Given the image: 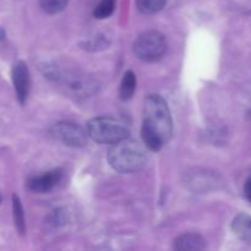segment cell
<instances>
[{"label":"cell","instance_id":"1","mask_svg":"<svg viewBox=\"0 0 251 251\" xmlns=\"http://www.w3.org/2000/svg\"><path fill=\"white\" fill-rule=\"evenodd\" d=\"M173 134V120L166 100L159 95H149L145 100L141 136L145 146L158 152L168 144Z\"/></svg>","mask_w":251,"mask_h":251},{"label":"cell","instance_id":"2","mask_svg":"<svg viewBox=\"0 0 251 251\" xmlns=\"http://www.w3.org/2000/svg\"><path fill=\"white\" fill-rule=\"evenodd\" d=\"M108 162L119 173H136L146 166L147 153L141 144L127 137L113 144L108 152Z\"/></svg>","mask_w":251,"mask_h":251},{"label":"cell","instance_id":"3","mask_svg":"<svg viewBox=\"0 0 251 251\" xmlns=\"http://www.w3.org/2000/svg\"><path fill=\"white\" fill-rule=\"evenodd\" d=\"M87 134L97 144L113 145L127 139L130 130L124 123L114 118L98 117L88 122Z\"/></svg>","mask_w":251,"mask_h":251},{"label":"cell","instance_id":"4","mask_svg":"<svg viewBox=\"0 0 251 251\" xmlns=\"http://www.w3.org/2000/svg\"><path fill=\"white\" fill-rule=\"evenodd\" d=\"M167 39L161 32L146 31L140 34L134 42V53L140 60L146 63L158 61L167 53Z\"/></svg>","mask_w":251,"mask_h":251},{"label":"cell","instance_id":"5","mask_svg":"<svg viewBox=\"0 0 251 251\" xmlns=\"http://www.w3.org/2000/svg\"><path fill=\"white\" fill-rule=\"evenodd\" d=\"M51 134L56 140L63 142L65 146L74 147V149L83 147L87 144V130H85L81 125L73 122L56 123L51 127Z\"/></svg>","mask_w":251,"mask_h":251},{"label":"cell","instance_id":"6","mask_svg":"<svg viewBox=\"0 0 251 251\" xmlns=\"http://www.w3.org/2000/svg\"><path fill=\"white\" fill-rule=\"evenodd\" d=\"M12 83H14L15 92L19 102L22 105L26 103L29 95V87H31V77H29V71L26 64L24 61H16L12 66L11 71Z\"/></svg>","mask_w":251,"mask_h":251},{"label":"cell","instance_id":"7","mask_svg":"<svg viewBox=\"0 0 251 251\" xmlns=\"http://www.w3.org/2000/svg\"><path fill=\"white\" fill-rule=\"evenodd\" d=\"M63 178V171L60 168L53 169L47 173L33 176L27 180V188L38 194H46L53 190Z\"/></svg>","mask_w":251,"mask_h":251},{"label":"cell","instance_id":"8","mask_svg":"<svg viewBox=\"0 0 251 251\" xmlns=\"http://www.w3.org/2000/svg\"><path fill=\"white\" fill-rule=\"evenodd\" d=\"M173 248L178 251H200L206 248L205 239L198 233H185L174 240Z\"/></svg>","mask_w":251,"mask_h":251},{"label":"cell","instance_id":"9","mask_svg":"<svg viewBox=\"0 0 251 251\" xmlns=\"http://www.w3.org/2000/svg\"><path fill=\"white\" fill-rule=\"evenodd\" d=\"M232 229L243 242L251 244V216L240 213L234 218Z\"/></svg>","mask_w":251,"mask_h":251},{"label":"cell","instance_id":"10","mask_svg":"<svg viewBox=\"0 0 251 251\" xmlns=\"http://www.w3.org/2000/svg\"><path fill=\"white\" fill-rule=\"evenodd\" d=\"M136 90V75L131 70H127L124 74L120 82L119 96L123 100H127L134 96Z\"/></svg>","mask_w":251,"mask_h":251},{"label":"cell","instance_id":"11","mask_svg":"<svg viewBox=\"0 0 251 251\" xmlns=\"http://www.w3.org/2000/svg\"><path fill=\"white\" fill-rule=\"evenodd\" d=\"M12 213H14L15 226H16L17 232L21 235L26 232V222H25V212L20 198L17 195L12 196Z\"/></svg>","mask_w":251,"mask_h":251},{"label":"cell","instance_id":"12","mask_svg":"<svg viewBox=\"0 0 251 251\" xmlns=\"http://www.w3.org/2000/svg\"><path fill=\"white\" fill-rule=\"evenodd\" d=\"M167 4V0H136V6L140 12L152 15L161 11Z\"/></svg>","mask_w":251,"mask_h":251},{"label":"cell","instance_id":"13","mask_svg":"<svg viewBox=\"0 0 251 251\" xmlns=\"http://www.w3.org/2000/svg\"><path fill=\"white\" fill-rule=\"evenodd\" d=\"M115 5H117V0H100L93 11V16L98 20L112 16L115 10Z\"/></svg>","mask_w":251,"mask_h":251},{"label":"cell","instance_id":"14","mask_svg":"<svg viewBox=\"0 0 251 251\" xmlns=\"http://www.w3.org/2000/svg\"><path fill=\"white\" fill-rule=\"evenodd\" d=\"M39 4L47 14L55 15L68 6L69 0H39Z\"/></svg>","mask_w":251,"mask_h":251},{"label":"cell","instance_id":"15","mask_svg":"<svg viewBox=\"0 0 251 251\" xmlns=\"http://www.w3.org/2000/svg\"><path fill=\"white\" fill-rule=\"evenodd\" d=\"M109 41L103 36H96L93 38L88 39L83 43V48L88 49V50H100V49L107 48Z\"/></svg>","mask_w":251,"mask_h":251},{"label":"cell","instance_id":"16","mask_svg":"<svg viewBox=\"0 0 251 251\" xmlns=\"http://www.w3.org/2000/svg\"><path fill=\"white\" fill-rule=\"evenodd\" d=\"M244 193H245V198L251 202V176L247 180L244 186Z\"/></svg>","mask_w":251,"mask_h":251},{"label":"cell","instance_id":"17","mask_svg":"<svg viewBox=\"0 0 251 251\" xmlns=\"http://www.w3.org/2000/svg\"><path fill=\"white\" fill-rule=\"evenodd\" d=\"M4 38H5V31H4V28H1V27H0V41H2Z\"/></svg>","mask_w":251,"mask_h":251},{"label":"cell","instance_id":"18","mask_svg":"<svg viewBox=\"0 0 251 251\" xmlns=\"http://www.w3.org/2000/svg\"><path fill=\"white\" fill-rule=\"evenodd\" d=\"M0 202H1V196H0Z\"/></svg>","mask_w":251,"mask_h":251}]
</instances>
